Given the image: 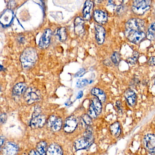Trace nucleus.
<instances>
[{
	"mask_svg": "<svg viewBox=\"0 0 155 155\" xmlns=\"http://www.w3.org/2000/svg\"><path fill=\"white\" fill-rule=\"evenodd\" d=\"M86 71L85 69H80L75 75L76 77H82L86 73Z\"/></svg>",
	"mask_w": 155,
	"mask_h": 155,
	"instance_id": "nucleus-33",
	"label": "nucleus"
},
{
	"mask_svg": "<svg viewBox=\"0 0 155 155\" xmlns=\"http://www.w3.org/2000/svg\"><path fill=\"white\" fill-rule=\"evenodd\" d=\"M37 151L38 152L40 155H47L46 149H47V143L44 141H40L37 144Z\"/></svg>",
	"mask_w": 155,
	"mask_h": 155,
	"instance_id": "nucleus-23",
	"label": "nucleus"
},
{
	"mask_svg": "<svg viewBox=\"0 0 155 155\" xmlns=\"http://www.w3.org/2000/svg\"><path fill=\"white\" fill-rule=\"evenodd\" d=\"M78 121L74 116H71L65 120L64 130L66 132L71 133L77 127Z\"/></svg>",
	"mask_w": 155,
	"mask_h": 155,
	"instance_id": "nucleus-15",
	"label": "nucleus"
},
{
	"mask_svg": "<svg viewBox=\"0 0 155 155\" xmlns=\"http://www.w3.org/2000/svg\"><path fill=\"white\" fill-rule=\"evenodd\" d=\"M116 106L119 110H121V103L120 101H117L116 103Z\"/></svg>",
	"mask_w": 155,
	"mask_h": 155,
	"instance_id": "nucleus-38",
	"label": "nucleus"
},
{
	"mask_svg": "<svg viewBox=\"0 0 155 155\" xmlns=\"http://www.w3.org/2000/svg\"><path fill=\"white\" fill-rule=\"evenodd\" d=\"M147 33V37L148 39L151 40L154 39L155 34V22L152 23L150 26Z\"/></svg>",
	"mask_w": 155,
	"mask_h": 155,
	"instance_id": "nucleus-25",
	"label": "nucleus"
},
{
	"mask_svg": "<svg viewBox=\"0 0 155 155\" xmlns=\"http://www.w3.org/2000/svg\"><path fill=\"white\" fill-rule=\"evenodd\" d=\"M14 14L11 10H6L2 14L0 18V22L4 27H8L11 24L13 20Z\"/></svg>",
	"mask_w": 155,
	"mask_h": 155,
	"instance_id": "nucleus-12",
	"label": "nucleus"
},
{
	"mask_svg": "<svg viewBox=\"0 0 155 155\" xmlns=\"http://www.w3.org/2000/svg\"><path fill=\"white\" fill-rule=\"evenodd\" d=\"M92 134H86L85 137L75 141L74 147L77 150L87 148L93 142Z\"/></svg>",
	"mask_w": 155,
	"mask_h": 155,
	"instance_id": "nucleus-7",
	"label": "nucleus"
},
{
	"mask_svg": "<svg viewBox=\"0 0 155 155\" xmlns=\"http://www.w3.org/2000/svg\"><path fill=\"white\" fill-rule=\"evenodd\" d=\"M27 88V85L23 82H20L16 84L13 87L12 93L15 96H21L24 94Z\"/></svg>",
	"mask_w": 155,
	"mask_h": 155,
	"instance_id": "nucleus-19",
	"label": "nucleus"
},
{
	"mask_svg": "<svg viewBox=\"0 0 155 155\" xmlns=\"http://www.w3.org/2000/svg\"><path fill=\"white\" fill-rule=\"evenodd\" d=\"M151 3L150 1L147 0L134 1L132 3V12L138 16L143 15L150 9Z\"/></svg>",
	"mask_w": 155,
	"mask_h": 155,
	"instance_id": "nucleus-2",
	"label": "nucleus"
},
{
	"mask_svg": "<svg viewBox=\"0 0 155 155\" xmlns=\"http://www.w3.org/2000/svg\"><path fill=\"white\" fill-rule=\"evenodd\" d=\"M82 120L85 124L88 126H90L92 124L91 118L88 114H84L82 117Z\"/></svg>",
	"mask_w": 155,
	"mask_h": 155,
	"instance_id": "nucleus-31",
	"label": "nucleus"
},
{
	"mask_svg": "<svg viewBox=\"0 0 155 155\" xmlns=\"http://www.w3.org/2000/svg\"><path fill=\"white\" fill-rule=\"evenodd\" d=\"M57 35L58 37L59 40L61 42H64L67 40L68 38L67 30L65 28L61 27L58 30Z\"/></svg>",
	"mask_w": 155,
	"mask_h": 155,
	"instance_id": "nucleus-24",
	"label": "nucleus"
},
{
	"mask_svg": "<svg viewBox=\"0 0 155 155\" xmlns=\"http://www.w3.org/2000/svg\"><path fill=\"white\" fill-rule=\"evenodd\" d=\"M124 96L128 104L130 106L133 107L136 104L137 101V95L132 90L130 89H127L125 91Z\"/></svg>",
	"mask_w": 155,
	"mask_h": 155,
	"instance_id": "nucleus-17",
	"label": "nucleus"
},
{
	"mask_svg": "<svg viewBox=\"0 0 155 155\" xmlns=\"http://www.w3.org/2000/svg\"><path fill=\"white\" fill-rule=\"evenodd\" d=\"M24 98L28 104L35 103L41 98L40 91L35 87L28 88L24 93Z\"/></svg>",
	"mask_w": 155,
	"mask_h": 155,
	"instance_id": "nucleus-4",
	"label": "nucleus"
},
{
	"mask_svg": "<svg viewBox=\"0 0 155 155\" xmlns=\"http://www.w3.org/2000/svg\"><path fill=\"white\" fill-rule=\"evenodd\" d=\"M58 118L56 117V116H50V117L48 119L47 121V124H48V127H52V126L54 125V123L56 122Z\"/></svg>",
	"mask_w": 155,
	"mask_h": 155,
	"instance_id": "nucleus-32",
	"label": "nucleus"
},
{
	"mask_svg": "<svg viewBox=\"0 0 155 155\" xmlns=\"http://www.w3.org/2000/svg\"><path fill=\"white\" fill-rule=\"evenodd\" d=\"M125 27V31H144L145 29V23L143 20L135 18L129 20L126 23Z\"/></svg>",
	"mask_w": 155,
	"mask_h": 155,
	"instance_id": "nucleus-5",
	"label": "nucleus"
},
{
	"mask_svg": "<svg viewBox=\"0 0 155 155\" xmlns=\"http://www.w3.org/2000/svg\"><path fill=\"white\" fill-rule=\"evenodd\" d=\"M94 20L99 24H106L108 21V14L106 12L101 10H96L93 12Z\"/></svg>",
	"mask_w": 155,
	"mask_h": 155,
	"instance_id": "nucleus-13",
	"label": "nucleus"
},
{
	"mask_svg": "<svg viewBox=\"0 0 155 155\" xmlns=\"http://www.w3.org/2000/svg\"><path fill=\"white\" fill-rule=\"evenodd\" d=\"M85 21L81 17H78L74 20V32L77 36H80L84 35L85 32L84 27Z\"/></svg>",
	"mask_w": 155,
	"mask_h": 155,
	"instance_id": "nucleus-11",
	"label": "nucleus"
},
{
	"mask_svg": "<svg viewBox=\"0 0 155 155\" xmlns=\"http://www.w3.org/2000/svg\"><path fill=\"white\" fill-rule=\"evenodd\" d=\"M47 155H63V151L59 145L54 143L49 146L47 150Z\"/></svg>",
	"mask_w": 155,
	"mask_h": 155,
	"instance_id": "nucleus-18",
	"label": "nucleus"
},
{
	"mask_svg": "<svg viewBox=\"0 0 155 155\" xmlns=\"http://www.w3.org/2000/svg\"><path fill=\"white\" fill-rule=\"evenodd\" d=\"M139 57V52L137 51H134L132 56L127 59V62L131 65L136 64L138 60Z\"/></svg>",
	"mask_w": 155,
	"mask_h": 155,
	"instance_id": "nucleus-26",
	"label": "nucleus"
},
{
	"mask_svg": "<svg viewBox=\"0 0 155 155\" xmlns=\"http://www.w3.org/2000/svg\"><path fill=\"white\" fill-rule=\"evenodd\" d=\"M144 146L145 148L151 155L155 152V136L154 134H148L144 138Z\"/></svg>",
	"mask_w": 155,
	"mask_h": 155,
	"instance_id": "nucleus-8",
	"label": "nucleus"
},
{
	"mask_svg": "<svg viewBox=\"0 0 155 155\" xmlns=\"http://www.w3.org/2000/svg\"><path fill=\"white\" fill-rule=\"evenodd\" d=\"M110 129L112 135L116 137H119L121 134V127L119 122L118 121L114 122L113 124H111L110 127Z\"/></svg>",
	"mask_w": 155,
	"mask_h": 155,
	"instance_id": "nucleus-21",
	"label": "nucleus"
},
{
	"mask_svg": "<svg viewBox=\"0 0 155 155\" xmlns=\"http://www.w3.org/2000/svg\"><path fill=\"white\" fill-rule=\"evenodd\" d=\"M154 83H155V80L154 81Z\"/></svg>",
	"mask_w": 155,
	"mask_h": 155,
	"instance_id": "nucleus-42",
	"label": "nucleus"
},
{
	"mask_svg": "<svg viewBox=\"0 0 155 155\" xmlns=\"http://www.w3.org/2000/svg\"><path fill=\"white\" fill-rule=\"evenodd\" d=\"M38 59L37 51L34 48L29 47L23 51L20 58L22 68L25 69L32 68L37 62Z\"/></svg>",
	"mask_w": 155,
	"mask_h": 155,
	"instance_id": "nucleus-1",
	"label": "nucleus"
},
{
	"mask_svg": "<svg viewBox=\"0 0 155 155\" xmlns=\"http://www.w3.org/2000/svg\"><path fill=\"white\" fill-rule=\"evenodd\" d=\"M91 104L93 106L97 116L99 115L102 111V107L101 102L97 97H95L92 99Z\"/></svg>",
	"mask_w": 155,
	"mask_h": 155,
	"instance_id": "nucleus-22",
	"label": "nucleus"
},
{
	"mask_svg": "<svg viewBox=\"0 0 155 155\" xmlns=\"http://www.w3.org/2000/svg\"><path fill=\"white\" fill-rule=\"evenodd\" d=\"M52 31L50 29H46L39 41V47L41 49L47 48L50 43L51 39L52 36Z\"/></svg>",
	"mask_w": 155,
	"mask_h": 155,
	"instance_id": "nucleus-9",
	"label": "nucleus"
},
{
	"mask_svg": "<svg viewBox=\"0 0 155 155\" xmlns=\"http://www.w3.org/2000/svg\"><path fill=\"white\" fill-rule=\"evenodd\" d=\"M125 33L127 38L136 44H140L147 37L145 31H125Z\"/></svg>",
	"mask_w": 155,
	"mask_h": 155,
	"instance_id": "nucleus-6",
	"label": "nucleus"
},
{
	"mask_svg": "<svg viewBox=\"0 0 155 155\" xmlns=\"http://www.w3.org/2000/svg\"><path fill=\"white\" fill-rule=\"evenodd\" d=\"M95 38L98 45H101L104 42L106 35L105 28L101 25L97 24L95 26Z\"/></svg>",
	"mask_w": 155,
	"mask_h": 155,
	"instance_id": "nucleus-14",
	"label": "nucleus"
},
{
	"mask_svg": "<svg viewBox=\"0 0 155 155\" xmlns=\"http://www.w3.org/2000/svg\"><path fill=\"white\" fill-rule=\"evenodd\" d=\"M94 2L87 0L85 2L83 9V16L84 19L89 21L91 18V12L93 11Z\"/></svg>",
	"mask_w": 155,
	"mask_h": 155,
	"instance_id": "nucleus-16",
	"label": "nucleus"
},
{
	"mask_svg": "<svg viewBox=\"0 0 155 155\" xmlns=\"http://www.w3.org/2000/svg\"><path fill=\"white\" fill-rule=\"evenodd\" d=\"M4 137L2 136V137H1V147L2 146V145H3V143H4Z\"/></svg>",
	"mask_w": 155,
	"mask_h": 155,
	"instance_id": "nucleus-41",
	"label": "nucleus"
},
{
	"mask_svg": "<svg viewBox=\"0 0 155 155\" xmlns=\"http://www.w3.org/2000/svg\"><path fill=\"white\" fill-rule=\"evenodd\" d=\"M148 64L150 66H155V57H152L150 58L148 61Z\"/></svg>",
	"mask_w": 155,
	"mask_h": 155,
	"instance_id": "nucleus-34",
	"label": "nucleus"
},
{
	"mask_svg": "<svg viewBox=\"0 0 155 155\" xmlns=\"http://www.w3.org/2000/svg\"><path fill=\"white\" fill-rule=\"evenodd\" d=\"M88 83L87 80L86 79H80L77 82V86L78 88H82L87 86Z\"/></svg>",
	"mask_w": 155,
	"mask_h": 155,
	"instance_id": "nucleus-30",
	"label": "nucleus"
},
{
	"mask_svg": "<svg viewBox=\"0 0 155 155\" xmlns=\"http://www.w3.org/2000/svg\"><path fill=\"white\" fill-rule=\"evenodd\" d=\"M88 115L91 118H96L98 116L96 111H95V109L93 108V106H92L91 104H90L89 108L88 111Z\"/></svg>",
	"mask_w": 155,
	"mask_h": 155,
	"instance_id": "nucleus-29",
	"label": "nucleus"
},
{
	"mask_svg": "<svg viewBox=\"0 0 155 155\" xmlns=\"http://www.w3.org/2000/svg\"><path fill=\"white\" fill-rule=\"evenodd\" d=\"M83 93L82 91H79L78 93V96H77V99H80L83 96Z\"/></svg>",
	"mask_w": 155,
	"mask_h": 155,
	"instance_id": "nucleus-39",
	"label": "nucleus"
},
{
	"mask_svg": "<svg viewBox=\"0 0 155 155\" xmlns=\"http://www.w3.org/2000/svg\"><path fill=\"white\" fill-rule=\"evenodd\" d=\"M16 2L15 1H10L9 2L8 6L10 8L9 9L11 10V9L13 8L16 7Z\"/></svg>",
	"mask_w": 155,
	"mask_h": 155,
	"instance_id": "nucleus-36",
	"label": "nucleus"
},
{
	"mask_svg": "<svg viewBox=\"0 0 155 155\" xmlns=\"http://www.w3.org/2000/svg\"><path fill=\"white\" fill-rule=\"evenodd\" d=\"M18 152V147L14 142H7L2 148L3 155H17Z\"/></svg>",
	"mask_w": 155,
	"mask_h": 155,
	"instance_id": "nucleus-10",
	"label": "nucleus"
},
{
	"mask_svg": "<svg viewBox=\"0 0 155 155\" xmlns=\"http://www.w3.org/2000/svg\"><path fill=\"white\" fill-rule=\"evenodd\" d=\"M154 155H155V153H154Z\"/></svg>",
	"mask_w": 155,
	"mask_h": 155,
	"instance_id": "nucleus-43",
	"label": "nucleus"
},
{
	"mask_svg": "<svg viewBox=\"0 0 155 155\" xmlns=\"http://www.w3.org/2000/svg\"><path fill=\"white\" fill-rule=\"evenodd\" d=\"M92 95L95 96L101 102L106 101V95L104 91L98 88H93L91 91Z\"/></svg>",
	"mask_w": 155,
	"mask_h": 155,
	"instance_id": "nucleus-20",
	"label": "nucleus"
},
{
	"mask_svg": "<svg viewBox=\"0 0 155 155\" xmlns=\"http://www.w3.org/2000/svg\"><path fill=\"white\" fill-rule=\"evenodd\" d=\"M111 59L114 64L116 65H118L120 60V54L117 51L113 52L111 56Z\"/></svg>",
	"mask_w": 155,
	"mask_h": 155,
	"instance_id": "nucleus-28",
	"label": "nucleus"
},
{
	"mask_svg": "<svg viewBox=\"0 0 155 155\" xmlns=\"http://www.w3.org/2000/svg\"><path fill=\"white\" fill-rule=\"evenodd\" d=\"M18 41L21 43H23V41H24V38L23 37H21L19 38Z\"/></svg>",
	"mask_w": 155,
	"mask_h": 155,
	"instance_id": "nucleus-40",
	"label": "nucleus"
},
{
	"mask_svg": "<svg viewBox=\"0 0 155 155\" xmlns=\"http://www.w3.org/2000/svg\"><path fill=\"white\" fill-rule=\"evenodd\" d=\"M62 120L60 118H58L57 120L54 123L53 126H52L51 129L54 131H58L60 130L62 127Z\"/></svg>",
	"mask_w": 155,
	"mask_h": 155,
	"instance_id": "nucleus-27",
	"label": "nucleus"
},
{
	"mask_svg": "<svg viewBox=\"0 0 155 155\" xmlns=\"http://www.w3.org/2000/svg\"><path fill=\"white\" fill-rule=\"evenodd\" d=\"M7 119V116L5 113H2L1 115V123H4L6 122Z\"/></svg>",
	"mask_w": 155,
	"mask_h": 155,
	"instance_id": "nucleus-35",
	"label": "nucleus"
},
{
	"mask_svg": "<svg viewBox=\"0 0 155 155\" xmlns=\"http://www.w3.org/2000/svg\"><path fill=\"white\" fill-rule=\"evenodd\" d=\"M28 155H40L38 152L34 150H31Z\"/></svg>",
	"mask_w": 155,
	"mask_h": 155,
	"instance_id": "nucleus-37",
	"label": "nucleus"
},
{
	"mask_svg": "<svg viewBox=\"0 0 155 155\" xmlns=\"http://www.w3.org/2000/svg\"><path fill=\"white\" fill-rule=\"evenodd\" d=\"M46 121V117L41 114L40 108L36 107L30 123L31 127L34 129L41 127L44 126Z\"/></svg>",
	"mask_w": 155,
	"mask_h": 155,
	"instance_id": "nucleus-3",
	"label": "nucleus"
}]
</instances>
